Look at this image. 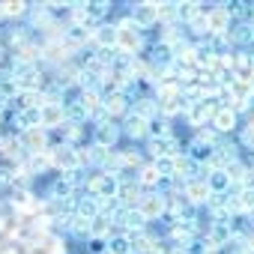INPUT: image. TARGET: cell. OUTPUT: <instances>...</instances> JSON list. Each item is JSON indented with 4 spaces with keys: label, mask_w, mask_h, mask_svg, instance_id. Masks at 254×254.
I'll return each instance as SVG.
<instances>
[{
    "label": "cell",
    "mask_w": 254,
    "mask_h": 254,
    "mask_svg": "<svg viewBox=\"0 0 254 254\" xmlns=\"http://www.w3.org/2000/svg\"><path fill=\"white\" fill-rule=\"evenodd\" d=\"M126 135H129V138H144V135H150V120H144V117H138V114H129V117H126Z\"/></svg>",
    "instance_id": "5"
},
{
    "label": "cell",
    "mask_w": 254,
    "mask_h": 254,
    "mask_svg": "<svg viewBox=\"0 0 254 254\" xmlns=\"http://www.w3.org/2000/svg\"><path fill=\"white\" fill-rule=\"evenodd\" d=\"M42 126H48V129L63 126V108H60V105H48V108L42 111Z\"/></svg>",
    "instance_id": "8"
},
{
    "label": "cell",
    "mask_w": 254,
    "mask_h": 254,
    "mask_svg": "<svg viewBox=\"0 0 254 254\" xmlns=\"http://www.w3.org/2000/svg\"><path fill=\"white\" fill-rule=\"evenodd\" d=\"M105 111L108 114H126V111H129V99H126V93H108L105 96Z\"/></svg>",
    "instance_id": "7"
},
{
    "label": "cell",
    "mask_w": 254,
    "mask_h": 254,
    "mask_svg": "<svg viewBox=\"0 0 254 254\" xmlns=\"http://www.w3.org/2000/svg\"><path fill=\"white\" fill-rule=\"evenodd\" d=\"M245 132H251V135H254V114L248 117V126H245Z\"/></svg>",
    "instance_id": "13"
},
{
    "label": "cell",
    "mask_w": 254,
    "mask_h": 254,
    "mask_svg": "<svg viewBox=\"0 0 254 254\" xmlns=\"http://www.w3.org/2000/svg\"><path fill=\"white\" fill-rule=\"evenodd\" d=\"M114 141H117V129H114V126H99V129H96V147L108 150Z\"/></svg>",
    "instance_id": "10"
},
{
    "label": "cell",
    "mask_w": 254,
    "mask_h": 254,
    "mask_svg": "<svg viewBox=\"0 0 254 254\" xmlns=\"http://www.w3.org/2000/svg\"><path fill=\"white\" fill-rule=\"evenodd\" d=\"M108 248H111V254H129L132 251V236H126V233L111 236L108 239Z\"/></svg>",
    "instance_id": "9"
},
{
    "label": "cell",
    "mask_w": 254,
    "mask_h": 254,
    "mask_svg": "<svg viewBox=\"0 0 254 254\" xmlns=\"http://www.w3.org/2000/svg\"><path fill=\"white\" fill-rule=\"evenodd\" d=\"M24 141H27L30 147H42V141H45V138H42V132H36V129H33V132H27V138H24Z\"/></svg>",
    "instance_id": "12"
},
{
    "label": "cell",
    "mask_w": 254,
    "mask_h": 254,
    "mask_svg": "<svg viewBox=\"0 0 254 254\" xmlns=\"http://www.w3.org/2000/svg\"><path fill=\"white\" fill-rule=\"evenodd\" d=\"M93 39H96L102 48H108V45L117 48V27H99V30L93 33Z\"/></svg>",
    "instance_id": "11"
},
{
    "label": "cell",
    "mask_w": 254,
    "mask_h": 254,
    "mask_svg": "<svg viewBox=\"0 0 254 254\" xmlns=\"http://www.w3.org/2000/svg\"><path fill=\"white\" fill-rule=\"evenodd\" d=\"M165 197L162 194H144L141 197V203H138V212L147 218V221H153V218H162L165 215Z\"/></svg>",
    "instance_id": "3"
},
{
    "label": "cell",
    "mask_w": 254,
    "mask_h": 254,
    "mask_svg": "<svg viewBox=\"0 0 254 254\" xmlns=\"http://www.w3.org/2000/svg\"><path fill=\"white\" fill-rule=\"evenodd\" d=\"M141 48V27L135 21H123L117 27V51L123 54H135Z\"/></svg>",
    "instance_id": "1"
},
{
    "label": "cell",
    "mask_w": 254,
    "mask_h": 254,
    "mask_svg": "<svg viewBox=\"0 0 254 254\" xmlns=\"http://www.w3.org/2000/svg\"><path fill=\"white\" fill-rule=\"evenodd\" d=\"M209 126H212L215 132H233V129H236V114H233L230 108H224V105H221V108L215 111V117H212V123H209Z\"/></svg>",
    "instance_id": "4"
},
{
    "label": "cell",
    "mask_w": 254,
    "mask_h": 254,
    "mask_svg": "<svg viewBox=\"0 0 254 254\" xmlns=\"http://www.w3.org/2000/svg\"><path fill=\"white\" fill-rule=\"evenodd\" d=\"M138 27H147V24H156L159 21V6L156 3H141L135 6V18H132Z\"/></svg>",
    "instance_id": "6"
},
{
    "label": "cell",
    "mask_w": 254,
    "mask_h": 254,
    "mask_svg": "<svg viewBox=\"0 0 254 254\" xmlns=\"http://www.w3.org/2000/svg\"><path fill=\"white\" fill-rule=\"evenodd\" d=\"M183 194H186V200H189V203L200 206V203H209L212 189H209V183L200 177V180H189V183H186V189H183Z\"/></svg>",
    "instance_id": "2"
}]
</instances>
